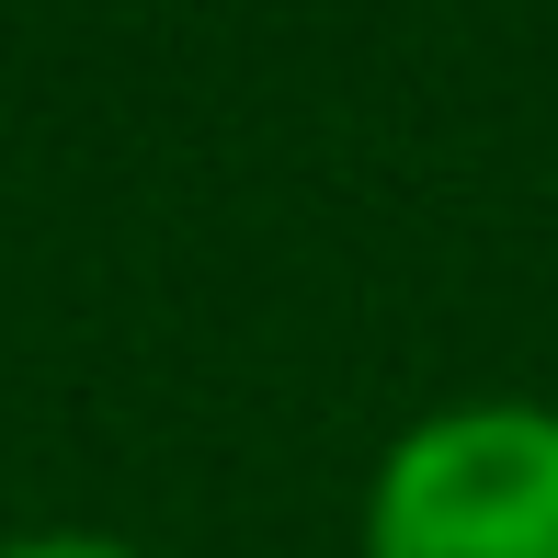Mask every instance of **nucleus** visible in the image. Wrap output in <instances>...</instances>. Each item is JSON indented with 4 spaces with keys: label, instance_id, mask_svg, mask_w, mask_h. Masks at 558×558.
Segmentation results:
<instances>
[{
    "label": "nucleus",
    "instance_id": "1",
    "mask_svg": "<svg viewBox=\"0 0 558 558\" xmlns=\"http://www.w3.org/2000/svg\"><path fill=\"white\" fill-rule=\"evenodd\" d=\"M365 558H558V411L478 399L411 422L365 490Z\"/></svg>",
    "mask_w": 558,
    "mask_h": 558
},
{
    "label": "nucleus",
    "instance_id": "2",
    "mask_svg": "<svg viewBox=\"0 0 558 558\" xmlns=\"http://www.w3.org/2000/svg\"><path fill=\"white\" fill-rule=\"evenodd\" d=\"M0 558H137V547H114V536H23V547H0Z\"/></svg>",
    "mask_w": 558,
    "mask_h": 558
}]
</instances>
